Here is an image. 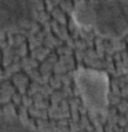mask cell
<instances>
[{
	"label": "cell",
	"instance_id": "obj_2",
	"mask_svg": "<svg viewBox=\"0 0 128 132\" xmlns=\"http://www.w3.org/2000/svg\"><path fill=\"white\" fill-rule=\"evenodd\" d=\"M74 81L83 101L90 109L103 111L109 103V76L103 70L78 68L74 72Z\"/></svg>",
	"mask_w": 128,
	"mask_h": 132
},
{
	"label": "cell",
	"instance_id": "obj_6",
	"mask_svg": "<svg viewBox=\"0 0 128 132\" xmlns=\"http://www.w3.org/2000/svg\"><path fill=\"white\" fill-rule=\"evenodd\" d=\"M123 2V7H124V10H125V14L128 16V0H121Z\"/></svg>",
	"mask_w": 128,
	"mask_h": 132
},
{
	"label": "cell",
	"instance_id": "obj_1",
	"mask_svg": "<svg viewBox=\"0 0 128 132\" xmlns=\"http://www.w3.org/2000/svg\"><path fill=\"white\" fill-rule=\"evenodd\" d=\"M72 16L77 25L103 36L121 37L128 33V16L121 0H81L74 4Z\"/></svg>",
	"mask_w": 128,
	"mask_h": 132
},
{
	"label": "cell",
	"instance_id": "obj_5",
	"mask_svg": "<svg viewBox=\"0 0 128 132\" xmlns=\"http://www.w3.org/2000/svg\"><path fill=\"white\" fill-rule=\"evenodd\" d=\"M123 69L128 72V51L124 52V56H123Z\"/></svg>",
	"mask_w": 128,
	"mask_h": 132
},
{
	"label": "cell",
	"instance_id": "obj_3",
	"mask_svg": "<svg viewBox=\"0 0 128 132\" xmlns=\"http://www.w3.org/2000/svg\"><path fill=\"white\" fill-rule=\"evenodd\" d=\"M36 15L37 0H0V30L29 25Z\"/></svg>",
	"mask_w": 128,
	"mask_h": 132
},
{
	"label": "cell",
	"instance_id": "obj_4",
	"mask_svg": "<svg viewBox=\"0 0 128 132\" xmlns=\"http://www.w3.org/2000/svg\"><path fill=\"white\" fill-rule=\"evenodd\" d=\"M0 132H58L54 129H43L25 121L15 113L0 111Z\"/></svg>",
	"mask_w": 128,
	"mask_h": 132
}]
</instances>
